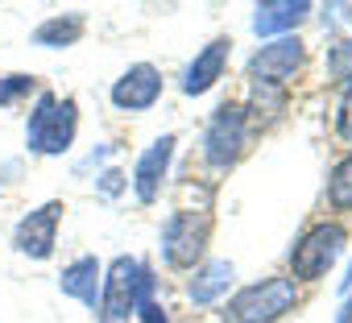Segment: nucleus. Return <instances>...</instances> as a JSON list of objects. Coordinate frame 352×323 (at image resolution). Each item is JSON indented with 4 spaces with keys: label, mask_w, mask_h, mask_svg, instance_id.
Instances as JSON below:
<instances>
[{
    "label": "nucleus",
    "mask_w": 352,
    "mask_h": 323,
    "mask_svg": "<svg viewBox=\"0 0 352 323\" xmlns=\"http://www.w3.org/2000/svg\"><path fill=\"white\" fill-rule=\"evenodd\" d=\"M294 302H298L294 278H265V282H253L228 298L224 323H274L286 311H294Z\"/></svg>",
    "instance_id": "1"
},
{
    "label": "nucleus",
    "mask_w": 352,
    "mask_h": 323,
    "mask_svg": "<svg viewBox=\"0 0 352 323\" xmlns=\"http://www.w3.org/2000/svg\"><path fill=\"white\" fill-rule=\"evenodd\" d=\"M75 129H79V112H75V100H58V96H42L38 108L30 112V124H25V141L34 153H67L71 141H75Z\"/></svg>",
    "instance_id": "2"
},
{
    "label": "nucleus",
    "mask_w": 352,
    "mask_h": 323,
    "mask_svg": "<svg viewBox=\"0 0 352 323\" xmlns=\"http://www.w3.org/2000/svg\"><path fill=\"white\" fill-rule=\"evenodd\" d=\"M208 236H212V220L204 212H174L162 224V257H166V265L191 269L208 253Z\"/></svg>",
    "instance_id": "3"
},
{
    "label": "nucleus",
    "mask_w": 352,
    "mask_h": 323,
    "mask_svg": "<svg viewBox=\"0 0 352 323\" xmlns=\"http://www.w3.org/2000/svg\"><path fill=\"white\" fill-rule=\"evenodd\" d=\"M344 241H348V232H344L340 224H315V228L290 249V269H294V278L319 282V278L340 261Z\"/></svg>",
    "instance_id": "4"
},
{
    "label": "nucleus",
    "mask_w": 352,
    "mask_h": 323,
    "mask_svg": "<svg viewBox=\"0 0 352 323\" xmlns=\"http://www.w3.org/2000/svg\"><path fill=\"white\" fill-rule=\"evenodd\" d=\"M245 133H249V116L241 104H220L208 133H204V157H208V166L216 170H228L232 162L241 157L245 149Z\"/></svg>",
    "instance_id": "5"
},
{
    "label": "nucleus",
    "mask_w": 352,
    "mask_h": 323,
    "mask_svg": "<svg viewBox=\"0 0 352 323\" xmlns=\"http://www.w3.org/2000/svg\"><path fill=\"white\" fill-rule=\"evenodd\" d=\"M137 294H141V265L133 257H116L100 290V323H124L129 311H137Z\"/></svg>",
    "instance_id": "6"
},
{
    "label": "nucleus",
    "mask_w": 352,
    "mask_h": 323,
    "mask_svg": "<svg viewBox=\"0 0 352 323\" xmlns=\"http://www.w3.org/2000/svg\"><path fill=\"white\" fill-rule=\"evenodd\" d=\"M63 203L58 199H50V203H42L38 212H30L21 224H17V232H13V245L25 253V257H34V261H46L50 253H54V236H58V220H63Z\"/></svg>",
    "instance_id": "7"
},
{
    "label": "nucleus",
    "mask_w": 352,
    "mask_h": 323,
    "mask_svg": "<svg viewBox=\"0 0 352 323\" xmlns=\"http://www.w3.org/2000/svg\"><path fill=\"white\" fill-rule=\"evenodd\" d=\"M298 67H302V42H298V38H278V42H270V46H261V50L253 54L249 75H253V83H261V87H278V83L290 79Z\"/></svg>",
    "instance_id": "8"
},
{
    "label": "nucleus",
    "mask_w": 352,
    "mask_h": 323,
    "mask_svg": "<svg viewBox=\"0 0 352 323\" xmlns=\"http://www.w3.org/2000/svg\"><path fill=\"white\" fill-rule=\"evenodd\" d=\"M157 96H162V75H157V67H149V63L129 67V71L112 83V104H116L120 112L153 108V104H157Z\"/></svg>",
    "instance_id": "9"
},
{
    "label": "nucleus",
    "mask_w": 352,
    "mask_h": 323,
    "mask_svg": "<svg viewBox=\"0 0 352 323\" xmlns=\"http://www.w3.org/2000/svg\"><path fill=\"white\" fill-rule=\"evenodd\" d=\"M170 157H174V137H170V133H166V137H157V141L141 153L137 170H133V187H137V199H141V203H153V199H157Z\"/></svg>",
    "instance_id": "10"
},
{
    "label": "nucleus",
    "mask_w": 352,
    "mask_h": 323,
    "mask_svg": "<svg viewBox=\"0 0 352 323\" xmlns=\"http://www.w3.org/2000/svg\"><path fill=\"white\" fill-rule=\"evenodd\" d=\"M228 50H232V42H228V38H216V42H208V46L195 54V63L187 67L183 91H187V96H204V91H212V87L220 83L224 67H228Z\"/></svg>",
    "instance_id": "11"
},
{
    "label": "nucleus",
    "mask_w": 352,
    "mask_h": 323,
    "mask_svg": "<svg viewBox=\"0 0 352 323\" xmlns=\"http://www.w3.org/2000/svg\"><path fill=\"white\" fill-rule=\"evenodd\" d=\"M307 13H311L307 0H265V5H257L253 30H257V34H286V30L302 25Z\"/></svg>",
    "instance_id": "12"
},
{
    "label": "nucleus",
    "mask_w": 352,
    "mask_h": 323,
    "mask_svg": "<svg viewBox=\"0 0 352 323\" xmlns=\"http://www.w3.org/2000/svg\"><path fill=\"white\" fill-rule=\"evenodd\" d=\"M96 278H100V261H96V257H79V261H71V265L63 269L58 286H63V294H71V298H79V302H87V307L96 311V302H100Z\"/></svg>",
    "instance_id": "13"
},
{
    "label": "nucleus",
    "mask_w": 352,
    "mask_h": 323,
    "mask_svg": "<svg viewBox=\"0 0 352 323\" xmlns=\"http://www.w3.org/2000/svg\"><path fill=\"white\" fill-rule=\"evenodd\" d=\"M232 261H208L195 278H191V286H187V294H191V302H216L228 286H232Z\"/></svg>",
    "instance_id": "14"
},
{
    "label": "nucleus",
    "mask_w": 352,
    "mask_h": 323,
    "mask_svg": "<svg viewBox=\"0 0 352 323\" xmlns=\"http://www.w3.org/2000/svg\"><path fill=\"white\" fill-rule=\"evenodd\" d=\"M79 34H83V17H54V21H42L38 25V34H34V42L38 46H50V50H58V46H71V42H79Z\"/></svg>",
    "instance_id": "15"
},
{
    "label": "nucleus",
    "mask_w": 352,
    "mask_h": 323,
    "mask_svg": "<svg viewBox=\"0 0 352 323\" xmlns=\"http://www.w3.org/2000/svg\"><path fill=\"white\" fill-rule=\"evenodd\" d=\"M327 203L336 212H352V153L336 162V170L327 179Z\"/></svg>",
    "instance_id": "16"
},
{
    "label": "nucleus",
    "mask_w": 352,
    "mask_h": 323,
    "mask_svg": "<svg viewBox=\"0 0 352 323\" xmlns=\"http://www.w3.org/2000/svg\"><path fill=\"white\" fill-rule=\"evenodd\" d=\"M137 319L141 323H170V315H166V307L153 298V274L141 265V294H137Z\"/></svg>",
    "instance_id": "17"
},
{
    "label": "nucleus",
    "mask_w": 352,
    "mask_h": 323,
    "mask_svg": "<svg viewBox=\"0 0 352 323\" xmlns=\"http://www.w3.org/2000/svg\"><path fill=\"white\" fill-rule=\"evenodd\" d=\"M327 71H331V79H352V42H336L331 46Z\"/></svg>",
    "instance_id": "18"
},
{
    "label": "nucleus",
    "mask_w": 352,
    "mask_h": 323,
    "mask_svg": "<svg viewBox=\"0 0 352 323\" xmlns=\"http://www.w3.org/2000/svg\"><path fill=\"white\" fill-rule=\"evenodd\" d=\"M34 87V79L30 75H9V79H0V104H13L21 91H30Z\"/></svg>",
    "instance_id": "19"
},
{
    "label": "nucleus",
    "mask_w": 352,
    "mask_h": 323,
    "mask_svg": "<svg viewBox=\"0 0 352 323\" xmlns=\"http://www.w3.org/2000/svg\"><path fill=\"white\" fill-rule=\"evenodd\" d=\"M336 133L344 137V141H352V87L344 91V100H340V112H336Z\"/></svg>",
    "instance_id": "20"
},
{
    "label": "nucleus",
    "mask_w": 352,
    "mask_h": 323,
    "mask_svg": "<svg viewBox=\"0 0 352 323\" xmlns=\"http://www.w3.org/2000/svg\"><path fill=\"white\" fill-rule=\"evenodd\" d=\"M120 179H124L120 170H108V175L100 179V191H104V195H116V191H120Z\"/></svg>",
    "instance_id": "21"
},
{
    "label": "nucleus",
    "mask_w": 352,
    "mask_h": 323,
    "mask_svg": "<svg viewBox=\"0 0 352 323\" xmlns=\"http://www.w3.org/2000/svg\"><path fill=\"white\" fill-rule=\"evenodd\" d=\"M336 323H352V302H344V311H340V319Z\"/></svg>",
    "instance_id": "22"
}]
</instances>
